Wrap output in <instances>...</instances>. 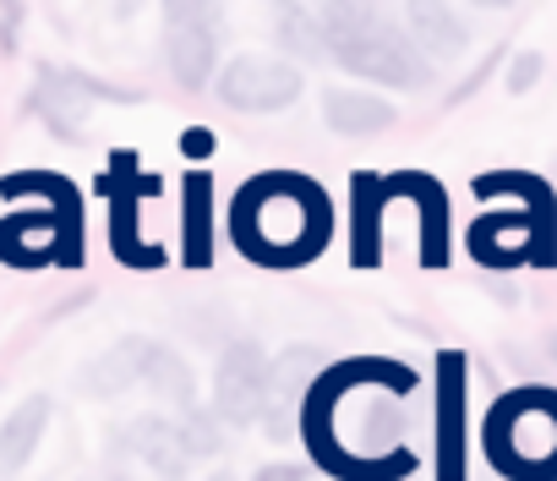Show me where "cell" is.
I'll return each instance as SVG.
<instances>
[{
  "mask_svg": "<svg viewBox=\"0 0 557 481\" xmlns=\"http://www.w3.org/2000/svg\"><path fill=\"white\" fill-rule=\"evenodd\" d=\"M323 39H329V61L350 66L356 77L388 83V88H421L426 83V55L372 12V0H329L323 7Z\"/></svg>",
  "mask_w": 557,
  "mask_h": 481,
  "instance_id": "6da1fadb",
  "label": "cell"
},
{
  "mask_svg": "<svg viewBox=\"0 0 557 481\" xmlns=\"http://www.w3.org/2000/svg\"><path fill=\"white\" fill-rule=\"evenodd\" d=\"M213 23L219 0H164V61L181 88H202L213 77Z\"/></svg>",
  "mask_w": 557,
  "mask_h": 481,
  "instance_id": "7a4b0ae2",
  "label": "cell"
},
{
  "mask_svg": "<svg viewBox=\"0 0 557 481\" xmlns=\"http://www.w3.org/2000/svg\"><path fill=\"white\" fill-rule=\"evenodd\" d=\"M301 72L285 61H268V55H235L219 72V99L240 115H278L301 99Z\"/></svg>",
  "mask_w": 557,
  "mask_h": 481,
  "instance_id": "3957f363",
  "label": "cell"
},
{
  "mask_svg": "<svg viewBox=\"0 0 557 481\" xmlns=\"http://www.w3.org/2000/svg\"><path fill=\"white\" fill-rule=\"evenodd\" d=\"M268 394H273V367L262 361L257 345L235 340L224 356H219V372H213V405L224 421L246 427L268 410Z\"/></svg>",
  "mask_w": 557,
  "mask_h": 481,
  "instance_id": "277c9868",
  "label": "cell"
},
{
  "mask_svg": "<svg viewBox=\"0 0 557 481\" xmlns=\"http://www.w3.org/2000/svg\"><path fill=\"white\" fill-rule=\"evenodd\" d=\"M115 448H126L132 459H143L148 470H159L164 481L186 476V465H191V448H186V437H181V421H170V416H137V421L115 437Z\"/></svg>",
  "mask_w": 557,
  "mask_h": 481,
  "instance_id": "5b68a950",
  "label": "cell"
},
{
  "mask_svg": "<svg viewBox=\"0 0 557 481\" xmlns=\"http://www.w3.org/2000/svg\"><path fill=\"white\" fill-rule=\"evenodd\" d=\"M405 39L426 55V61H459L470 34L454 17L448 0H405Z\"/></svg>",
  "mask_w": 557,
  "mask_h": 481,
  "instance_id": "8992f818",
  "label": "cell"
},
{
  "mask_svg": "<svg viewBox=\"0 0 557 481\" xmlns=\"http://www.w3.org/2000/svg\"><path fill=\"white\" fill-rule=\"evenodd\" d=\"M148 356H153V340H137V334L115 340L110 350H99V356L83 367V394H94V399H115V394H126L132 383H143Z\"/></svg>",
  "mask_w": 557,
  "mask_h": 481,
  "instance_id": "52a82bcc",
  "label": "cell"
},
{
  "mask_svg": "<svg viewBox=\"0 0 557 481\" xmlns=\"http://www.w3.org/2000/svg\"><path fill=\"white\" fill-rule=\"evenodd\" d=\"M88 94L126 99L121 88L88 83V77H77V72H45V83H39V115H45L61 137H77V132H83V121H88V110H83V99H88Z\"/></svg>",
  "mask_w": 557,
  "mask_h": 481,
  "instance_id": "ba28073f",
  "label": "cell"
},
{
  "mask_svg": "<svg viewBox=\"0 0 557 481\" xmlns=\"http://www.w3.org/2000/svg\"><path fill=\"white\" fill-rule=\"evenodd\" d=\"M323 121L339 137H377L394 126V104L367 94V88H329L323 94Z\"/></svg>",
  "mask_w": 557,
  "mask_h": 481,
  "instance_id": "9c48e42d",
  "label": "cell"
},
{
  "mask_svg": "<svg viewBox=\"0 0 557 481\" xmlns=\"http://www.w3.org/2000/svg\"><path fill=\"white\" fill-rule=\"evenodd\" d=\"M45 427H50V399H45V394H28L7 421H0V470H7V476L23 470V465L34 459Z\"/></svg>",
  "mask_w": 557,
  "mask_h": 481,
  "instance_id": "30bf717a",
  "label": "cell"
},
{
  "mask_svg": "<svg viewBox=\"0 0 557 481\" xmlns=\"http://www.w3.org/2000/svg\"><path fill=\"white\" fill-rule=\"evenodd\" d=\"M273 39L285 45V55L290 61H301V66H318V61H329V39H323V23L307 12V7H278V23H273Z\"/></svg>",
  "mask_w": 557,
  "mask_h": 481,
  "instance_id": "8fae6325",
  "label": "cell"
},
{
  "mask_svg": "<svg viewBox=\"0 0 557 481\" xmlns=\"http://www.w3.org/2000/svg\"><path fill=\"white\" fill-rule=\"evenodd\" d=\"M143 388H153L164 405H181V410H191V399H197V378H191V367H186L175 350H164V345H153L148 372H143Z\"/></svg>",
  "mask_w": 557,
  "mask_h": 481,
  "instance_id": "7c38bea8",
  "label": "cell"
},
{
  "mask_svg": "<svg viewBox=\"0 0 557 481\" xmlns=\"http://www.w3.org/2000/svg\"><path fill=\"white\" fill-rule=\"evenodd\" d=\"M175 421H181V437H186L191 459H202V454L219 448V421H213V416H202V410H181Z\"/></svg>",
  "mask_w": 557,
  "mask_h": 481,
  "instance_id": "4fadbf2b",
  "label": "cell"
},
{
  "mask_svg": "<svg viewBox=\"0 0 557 481\" xmlns=\"http://www.w3.org/2000/svg\"><path fill=\"white\" fill-rule=\"evenodd\" d=\"M541 66H546V61H541L535 50H524V55L513 61V72H508V94H530V88L541 83Z\"/></svg>",
  "mask_w": 557,
  "mask_h": 481,
  "instance_id": "5bb4252c",
  "label": "cell"
},
{
  "mask_svg": "<svg viewBox=\"0 0 557 481\" xmlns=\"http://www.w3.org/2000/svg\"><path fill=\"white\" fill-rule=\"evenodd\" d=\"M257 481H307V465H268L257 470Z\"/></svg>",
  "mask_w": 557,
  "mask_h": 481,
  "instance_id": "9a60e30c",
  "label": "cell"
},
{
  "mask_svg": "<svg viewBox=\"0 0 557 481\" xmlns=\"http://www.w3.org/2000/svg\"><path fill=\"white\" fill-rule=\"evenodd\" d=\"M137 7H143V0H115V12H121V17H132Z\"/></svg>",
  "mask_w": 557,
  "mask_h": 481,
  "instance_id": "2e32d148",
  "label": "cell"
},
{
  "mask_svg": "<svg viewBox=\"0 0 557 481\" xmlns=\"http://www.w3.org/2000/svg\"><path fill=\"white\" fill-rule=\"evenodd\" d=\"M475 7H486V12H497V7H513V0H475Z\"/></svg>",
  "mask_w": 557,
  "mask_h": 481,
  "instance_id": "e0dca14e",
  "label": "cell"
},
{
  "mask_svg": "<svg viewBox=\"0 0 557 481\" xmlns=\"http://www.w3.org/2000/svg\"><path fill=\"white\" fill-rule=\"evenodd\" d=\"M208 481H235V476H208Z\"/></svg>",
  "mask_w": 557,
  "mask_h": 481,
  "instance_id": "ac0fdd59",
  "label": "cell"
}]
</instances>
